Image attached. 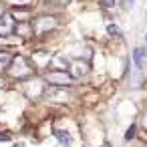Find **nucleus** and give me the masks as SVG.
<instances>
[{"label": "nucleus", "mask_w": 147, "mask_h": 147, "mask_svg": "<svg viewBox=\"0 0 147 147\" xmlns=\"http://www.w3.org/2000/svg\"><path fill=\"white\" fill-rule=\"evenodd\" d=\"M10 75L14 77V79H28V77H32V73H34V69H32V65L24 59V57H12V63H10Z\"/></svg>", "instance_id": "f257e3e1"}, {"label": "nucleus", "mask_w": 147, "mask_h": 147, "mask_svg": "<svg viewBox=\"0 0 147 147\" xmlns=\"http://www.w3.org/2000/svg\"><path fill=\"white\" fill-rule=\"evenodd\" d=\"M45 81L49 85H55V87H69L73 83V75L67 71H49L45 75Z\"/></svg>", "instance_id": "f03ea898"}, {"label": "nucleus", "mask_w": 147, "mask_h": 147, "mask_svg": "<svg viewBox=\"0 0 147 147\" xmlns=\"http://www.w3.org/2000/svg\"><path fill=\"white\" fill-rule=\"evenodd\" d=\"M14 28H16V22H14V16L10 12H2V14H0V36L12 34Z\"/></svg>", "instance_id": "7ed1b4c3"}, {"label": "nucleus", "mask_w": 147, "mask_h": 147, "mask_svg": "<svg viewBox=\"0 0 147 147\" xmlns=\"http://www.w3.org/2000/svg\"><path fill=\"white\" fill-rule=\"evenodd\" d=\"M55 26H57V20L53 16H38V18H34V32L36 34H45V32L53 30Z\"/></svg>", "instance_id": "20e7f679"}, {"label": "nucleus", "mask_w": 147, "mask_h": 147, "mask_svg": "<svg viewBox=\"0 0 147 147\" xmlns=\"http://www.w3.org/2000/svg\"><path fill=\"white\" fill-rule=\"evenodd\" d=\"M89 71H91V67H89L85 61H77V63H73V77H85Z\"/></svg>", "instance_id": "39448f33"}, {"label": "nucleus", "mask_w": 147, "mask_h": 147, "mask_svg": "<svg viewBox=\"0 0 147 147\" xmlns=\"http://www.w3.org/2000/svg\"><path fill=\"white\" fill-rule=\"evenodd\" d=\"M55 137L59 139V143H61L63 147H71V141H73V137H71L67 131H61V129H57V131H55Z\"/></svg>", "instance_id": "423d86ee"}, {"label": "nucleus", "mask_w": 147, "mask_h": 147, "mask_svg": "<svg viewBox=\"0 0 147 147\" xmlns=\"http://www.w3.org/2000/svg\"><path fill=\"white\" fill-rule=\"evenodd\" d=\"M133 63H135L137 69H143V65H145V51L143 49H135L133 51Z\"/></svg>", "instance_id": "0eeeda50"}, {"label": "nucleus", "mask_w": 147, "mask_h": 147, "mask_svg": "<svg viewBox=\"0 0 147 147\" xmlns=\"http://www.w3.org/2000/svg\"><path fill=\"white\" fill-rule=\"evenodd\" d=\"M10 63H12V55L6 53V51H2V53H0V73H4L10 67Z\"/></svg>", "instance_id": "6e6552de"}, {"label": "nucleus", "mask_w": 147, "mask_h": 147, "mask_svg": "<svg viewBox=\"0 0 147 147\" xmlns=\"http://www.w3.org/2000/svg\"><path fill=\"white\" fill-rule=\"evenodd\" d=\"M69 2H71V0H49L51 6H59V8H65Z\"/></svg>", "instance_id": "1a4fd4ad"}, {"label": "nucleus", "mask_w": 147, "mask_h": 147, "mask_svg": "<svg viewBox=\"0 0 147 147\" xmlns=\"http://www.w3.org/2000/svg\"><path fill=\"white\" fill-rule=\"evenodd\" d=\"M99 2H101L103 8H113V6L117 4V0H99Z\"/></svg>", "instance_id": "9d476101"}, {"label": "nucleus", "mask_w": 147, "mask_h": 147, "mask_svg": "<svg viewBox=\"0 0 147 147\" xmlns=\"http://www.w3.org/2000/svg\"><path fill=\"white\" fill-rule=\"evenodd\" d=\"M135 137V125H131L129 129H127V133H125V139L129 141V139H133Z\"/></svg>", "instance_id": "9b49d317"}, {"label": "nucleus", "mask_w": 147, "mask_h": 147, "mask_svg": "<svg viewBox=\"0 0 147 147\" xmlns=\"http://www.w3.org/2000/svg\"><path fill=\"white\" fill-rule=\"evenodd\" d=\"M12 4H16V6H26V4H30L32 0H10Z\"/></svg>", "instance_id": "f8f14e48"}, {"label": "nucleus", "mask_w": 147, "mask_h": 147, "mask_svg": "<svg viewBox=\"0 0 147 147\" xmlns=\"http://www.w3.org/2000/svg\"><path fill=\"white\" fill-rule=\"evenodd\" d=\"M107 30H109V34H113V36H117V34H119V28H117L115 24H109V26H107Z\"/></svg>", "instance_id": "ddd939ff"}, {"label": "nucleus", "mask_w": 147, "mask_h": 147, "mask_svg": "<svg viewBox=\"0 0 147 147\" xmlns=\"http://www.w3.org/2000/svg\"><path fill=\"white\" fill-rule=\"evenodd\" d=\"M143 123H145V127H147V115H145V117H143Z\"/></svg>", "instance_id": "4468645a"}, {"label": "nucleus", "mask_w": 147, "mask_h": 147, "mask_svg": "<svg viewBox=\"0 0 147 147\" xmlns=\"http://www.w3.org/2000/svg\"><path fill=\"white\" fill-rule=\"evenodd\" d=\"M103 147H113V145H109V143H107V145H103Z\"/></svg>", "instance_id": "2eb2a0df"}, {"label": "nucleus", "mask_w": 147, "mask_h": 147, "mask_svg": "<svg viewBox=\"0 0 147 147\" xmlns=\"http://www.w3.org/2000/svg\"><path fill=\"white\" fill-rule=\"evenodd\" d=\"M16 147H22V145H16Z\"/></svg>", "instance_id": "dca6fc26"}, {"label": "nucleus", "mask_w": 147, "mask_h": 147, "mask_svg": "<svg viewBox=\"0 0 147 147\" xmlns=\"http://www.w3.org/2000/svg\"><path fill=\"white\" fill-rule=\"evenodd\" d=\"M145 40H147V34H145Z\"/></svg>", "instance_id": "f3484780"}]
</instances>
